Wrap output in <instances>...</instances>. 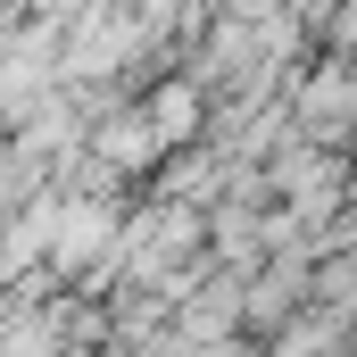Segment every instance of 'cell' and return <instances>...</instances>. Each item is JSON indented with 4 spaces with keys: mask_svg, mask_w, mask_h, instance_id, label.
I'll return each mask as SVG.
<instances>
[{
    "mask_svg": "<svg viewBox=\"0 0 357 357\" xmlns=\"http://www.w3.org/2000/svg\"><path fill=\"white\" fill-rule=\"evenodd\" d=\"M100 241H108V216H100V208H75V216H67V233H59V258L75 266V258L100 250Z\"/></svg>",
    "mask_w": 357,
    "mask_h": 357,
    "instance_id": "obj_1",
    "label": "cell"
}]
</instances>
